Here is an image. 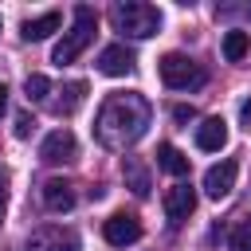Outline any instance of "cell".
<instances>
[{"label":"cell","instance_id":"6da1fadb","mask_svg":"<svg viewBox=\"0 0 251 251\" xmlns=\"http://www.w3.org/2000/svg\"><path fill=\"white\" fill-rule=\"evenodd\" d=\"M149 102L141 94H110L98 110V122H94V137L114 149V153H126L129 145H137L149 129Z\"/></svg>","mask_w":251,"mask_h":251},{"label":"cell","instance_id":"7a4b0ae2","mask_svg":"<svg viewBox=\"0 0 251 251\" xmlns=\"http://www.w3.org/2000/svg\"><path fill=\"white\" fill-rule=\"evenodd\" d=\"M110 24H114V31H122L129 39H149L161 27V12L145 0H126V4L110 8Z\"/></svg>","mask_w":251,"mask_h":251},{"label":"cell","instance_id":"3957f363","mask_svg":"<svg viewBox=\"0 0 251 251\" xmlns=\"http://www.w3.org/2000/svg\"><path fill=\"white\" fill-rule=\"evenodd\" d=\"M94 27H98V16H94V8H86V4H78L75 8V24H71V31H63V39L55 43V51H51V63H59V67H67V63H75L86 47H90V39H94Z\"/></svg>","mask_w":251,"mask_h":251},{"label":"cell","instance_id":"277c9868","mask_svg":"<svg viewBox=\"0 0 251 251\" xmlns=\"http://www.w3.org/2000/svg\"><path fill=\"white\" fill-rule=\"evenodd\" d=\"M157 71H161V82L169 86V90H196V86H204V67L200 63H192L188 55H180V51H169V55H161V63H157Z\"/></svg>","mask_w":251,"mask_h":251},{"label":"cell","instance_id":"5b68a950","mask_svg":"<svg viewBox=\"0 0 251 251\" xmlns=\"http://www.w3.org/2000/svg\"><path fill=\"white\" fill-rule=\"evenodd\" d=\"M102 235H106L110 247H129V243L141 239V220L129 216V212H114V216L102 224Z\"/></svg>","mask_w":251,"mask_h":251},{"label":"cell","instance_id":"8992f818","mask_svg":"<svg viewBox=\"0 0 251 251\" xmlns=\"http://www.w3.org/2000/svg\"><path fill=\"white\" fill-rule=\"evenodd\" d=\"M75 153H78V141H75L71 129H51L43 137V145H39V161H47V165H63Z\"/></svg>","mask_w":251,"mask_h":251},{"label":"cell","instance_id":"52a82bcc","mask_svg":"<svg viewBox=\"0 0 251 251\" xmlns=\"http://www.w3.org/2000/svg\"><path fill=\"white\" fill-rule=\"evenodd\" d=\"M235 173H239V165L227 157V161H220V165H212L208 173H204V192L212 196V200H224L231 188H235Z\"/></svg>","mask_w":251,"mask_h":251},{"label":"cell","instance_id":"ba28073f","mask_svg":"<svg viewBox=\"0 0 251 251\" xmlns=\"http://www.w3.org/2000/svg\"><path fill=\"white\" fill-rule=\"evenodd\" d=\"M133 51L126 47V43H110V47H102V55H98V71L102 75H110V78H122V75H129L133 71Z\"/></svg>","mask_w":251,"mask_h":251},{"label":"cell","instance_id":"9c48e42d","mask_svg":"<svg viewBox=\"0 0 251 251\" xmlns=\"http://www.w3.org/2000/svg\"><path fill=\"white\" fill-rule=\"evenodd\" d=\"M192 208H196V188H192V184H173V188L165 192V216H169V224L188 220Z\"/></svg>","mask_w":251,"mask_h":251},{"label":"cell","instance_id":"30bf717a","mask_svg":"<svg viewBox=\"0 0 251 251\" xmlns=\"http://www.w3.org/2000/svg\"><path fill=\"white\" fill-rule=\"evenodd\" d=\"M27 251H82L78 247V235L75 231H63V227H43L31 235Z\"/></svg>","mask_w":251,"mask_h":251},{"label":"cell","instance_id":"8fae6325","mask_svg":"<svg viewBox=\"0 0 251 251\" xmlns=\"http://www.w3.org/2000/svg\"><path fill=\"white\" fill-rule=\"evenodd\" d=\"M224 145H227V122H224V118H204V122L196 126V149L220 153Z\"/></svg>","mask_w":251,"mask_h":251},{"label":"cell","instance_id":"7c38bea8","mask_svg":"<svg viewBox=\"0 0 251 251\" xmlns=\"http://www.w3.org/2000/svg\"><path fill=\"white\" fill-rule=\"evenodd\" d=\"M43 208H47V212H71V208H75V188H71L67 180L51 176V180L43 184Z\"/></svg>","mask_w":251,"mask_h":251},{"label":"cell","instance_id":"4fadbf2b","mask_svg":"<svg viewBox=\"0 0 251 251\" xmlns=\"http://www.w3.org/2000/svg\"><path fill=\"white\" fill-rule=\"evenodd\" d=\"M82 98H86V82H67L63 90H59V98L51 102V114H59V118H71L78 106H82Z\"/></svg>","mask_w":251,"mask_h":251},{"label":"cell","instance_id":"5bb4252c","mask_svg":"<svg viewBox=\"0 0 251 251\" xmlns=\"http://www.w3.org/2000/svg\"><path fill=\"white\" fill-rule=\"evenodd\" d=\"M63 27V16L59 12H43V16H35V20H24V39L27 43H39V39H47L51 31H59Z\"/></svg>","mask_w":251,"mask_h":251},{"label":"cell","instance_id":"9a60e30c","mask_svg":"<svg viewBox=\"0 0 251 251\" xmlns=\"http://www.w3.org/2000/svg\"><path fill=\"white\" fill-rule=\"evenodd\" d=\"M157 165H161L165 173H173V176H184V173H188V157H184L176 145H169V141L157 149Z\"/></svg>","mask_w":251,"mask_h":251},{"label":"cell","instance_id":"2e32d148","mask_svg":"<svg viewBox=\"0 0 251 251\" xmlns=\"http://www.w3.org/2000/svg\"><path fill=\"white\" fill-rule=\"evenodd\" d=\"M122 173H126V184H129L137 196H149V173H145V165H141L137 157H126V161H122Z\"/></svg>","mask_w":251,"mask_h":251},{"label":"cell","instance_id":"e0dca14e","mask_svg":"<svg viewBox=\"0 0 251 251\" xmlns=\"http://www.w3.org/2000/svg\"><path fill=\"white\" fill-rule=\"evenodd\" d=\"M247 51H251V39H247V31H227V35H224V59H227V63H239V59H247Z\"/></svg>","mask_w":251,"mask_h":251},{"label":"cell","instance_id":"ac0fdd59","mask_svg":"<svg viewBox=\"0 0 251 251\" xmlns=\"http://www.w3.org/2000/svg\"><path fill=\"white\" fill-rule=\"evenodd\" d=\"M227 251H251V220H247V216H239V220L231 224Z\"/></svg>","mask_w":251,"mask_h":251},{"label":"cell","instance_id":"d6986e66","mask_svg":"<svg viewBox=\"0 0 251 251\" xmlns=\"http://www.w3.org/2000/svg\"><path fill=\"white\" fill-rule=\"evenodd\" d=\"M24 94H27V102H47L51 78H47V75H27V78H24Z\"/></svg>","mask_w":251,"mask_h":251},{"label":"cell","instance_id":"ffe728a7","mask_svg":"<svg viewBox=\"0 0 251 251\" xmlns=\"http://www.w3.org/2000/svg\"><path fill=\"white\" fill-rule=\"evenodd\" d=\"M31 129H35V122H31L27 114H20V118H16V137H31Z\"/></svg>","mask_w":251,"mask_h":251},{"label":"cell","instance_id":"44dd1931","mask_svg":"<svg viewBox=\"0 0 251 251\" xmlns=\"http://www.w3.org/2000/svg\"><path fill=\"white\" fill-rule=\"evenodd\" d=\"M192 118H196L192 106H173V122H192Z\"/></svg>","mask_w":251,"mask_h":251},{"label":"cell","instance_id":"7402d4cb","mask_svg":"<svg viewBox=\"0 0 251 251\" xmlns=\"http://www.w3.org/2000/svg\"><path fill=\"white\" fill-rule=\"evenodd\" d=\"M4 110H8V86L0 82V118H4Z\"/></svg>","mask_w":251,"mask_h":251},{"label":"cell","instance_id":"603a6c76","mask_svg":"<svg viewBox=\"0 0 251 251\" xmlns=\"http://www.w3.org/2000/svg\"><path fill=\"white\" fill-rule=\"evenodd\" d=\"M239 114H243V122H247V126H251V98H247V102H243V110H239Z\"/></svg>","mask_w":251,"mask_h":251},{"label":"cell","instance_id":"cb8c5ba5","mask_svg":"<svg viewBox=\"0 0 251 251\" xmlns=\"http://www.w3.org/2000/svg\"><path fill=\"white\" fill-rule=\"evenodd\" d=\"M0 216H4V192H0Z\"/></svg>","mask_w":251,"mask_h":251},{"label":"cell","instance_id":"d4e9b609","mask_svg":"<svg viewBox=\"0 0 251 251\" xmlns=\"http://www.w3.org/2000/svg\"><path fill=\"white\" fill-rule=\"evenodd\" d=\"M0 27H4V20H0Z\"/></svg>","mask_w":251,"mask_h":251}]
</instances>
